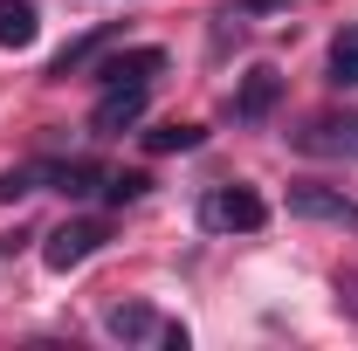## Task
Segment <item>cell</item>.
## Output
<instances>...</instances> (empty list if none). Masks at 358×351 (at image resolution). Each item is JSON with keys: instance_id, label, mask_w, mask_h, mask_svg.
Instances as JSON below:
<instances>
[{"instance_id": "6da1fadb", "label": "cell", "mask_w": 358, "mask_h": 351, "mask_svg": "<svg viewBox=\"0 0 358 351\" xmlns=\"http://www.w3.org/2000/svg\"><path fill=\"white\" fill-rule=\"evenodd\" d=\"M268 220V200L255 186H207V200H200V227L207 234H255Z\"/></svg>"}, {"instance_id": "7a4b0ae2", "label": "cell", "mask_w": 358, "mask_h": 351, "mask_svg": "<svg viewBox=\"0 0 358 351\" xmlns=\"http://www.w3.org/2000/svg\"><path fill=\"white\" fill-rule=\"evenodd\" d=\"M103 241H110V227H103V220H62V227L42 241V262L55 268V275H69V268H83Z\"/></svg>"}, {"instance_id": "3957f363", "label": "cell", "mask_w": 358, "mask_h": 351, "mask_svg": "<svg viewBox=\"0 0 358 351\" xmlns=\"http://www.w3.org/2000/svg\"><path fill=\"white\" fill-rule=\"evenodd\" d=\"M289 214H303V220H324V227H352L358 234V200L352 193H338V186H289Z\"/></svg>"}, {"instance_id": "277c9868", "label": "cell", "mask_w": 358, "mask_h": 351, "mask_svg": "<svg viewBox=\"0 0 358 351\" xmlns=\"http://www.w3.org/2000/svg\"><path fill=\"white\" fill-rule=\"evenodd\" d=\"M138 117H145V83H103L96 110H90V131L110 138V131H124V124H138Z\"/></svg>"}, {"instance_id": "5b68a950", "label": "cell", "mask_w": 358, "mask_h": 351, "mask_svg": "<svg viewBox=\"0 0 358 351\" xmlns=\"http://www.w3.org/2000/svg\"><path fill=\"white\" fill-rule=\"evenodd\" d=\"M275 103H282V76H275V69H248L241 89H234V117H241V124H262Z\"/></svg>"}, {"instance_id": "8992f818", "label": "cell", "mask_w": 358, "mask_h": 351, "mask_svg": "<svg viewBox=\"0 0 358 351\" xmlns=\"http://www.w3.org/2000/svg\"><path fill=\"white\" fill-rule=\"evenodd\" d=\"M159 69H166V48H117V55L96 62V83H145Z\"/></svg>"}, {"instance_id": "52a82bcc", "label": "cell", "mask_w": 358, "mask_h": 351, "mask_svg": "<svg viewBox=\"0 0 358 351\" xmlns=\"http://www.w3.org/2000/svg\"><path fill=\"white\" fill-rule=\"evenodd\" d=\"M35 35H42L35 0H0V48H35Z\"/></svg>"}, {"instance_id": "ba28073f", "label": "cell", "mask_w": 358, "mask_h": 351, "mask_svg": "<svg viewBox=\"0 0 358 351\" xmlns=\"http://www.w3.org/2000/svg\"><path fill=\"white\" fill-rule=\"evenodd\" d=\"M296 145H303V152H338V159H358V117H352V124H310Z\"/></svg>"}, {"instance_id": "9c48e42d", "label": "cell", "mask_w": 358, "mask_h": 351, "mask_svg": "<svg viewBox=\"0 0 358 351\" xmlns=\"http://www.w3.org/2000/svg\"><path fill=\"white\" fill-rule=\"evenodd\" d=\"M103 331H110V338H159V317H152L145 303H117L110 317H103Z\"/></svg>"}, {"instance_id": "30bf717a", "label": "cell", "mask_w": 358, "mask_h": 351, "mask_svg": "<svg viewBox=\"0 0 358 351\" xmlns=\"http://www.w3.org/2000/svg\"><path fill=\"white\" fill-rule=\"evenodd\" d=\"M331 83H338V89H358V21L331 42Z\"/></svg>"}, {"instance_id": "8fae6325", "label": "cell", "mask_w": 358, "mask_h": 351, "mask_svg": "<svg viewBox=\"0 0 358 351\" xmlns=\"http://www.w3.org/2000/svg\"><path fill=\"white\" fill-rule=\"evenodd\" d=\"M48 186V159H35V166H7L0 173V200H28V193H42Z\"/></svg>"}, {"instance_id": "7c38bea8", "label": "cell", "mask_w": 358, "mask_h": 351, "mask_svg": "<svg viewBox=\"0 0 358 351\" xmlns=\"http://www.w3.org/2000/svg\"><path fill=\"white\" fill-rule=\"evenodd\" d=\"M200 124H166V131H145V145H152V152H193V145H200Z\"/></svg>"}, {"instance_id": "4fadbf2b", "label": "cell", "mask_w": 358, "mask_h": 351, "mask_svg": "<svg viewBox=\"0 0 358 351\" xmlns=\"http://www.w3.org/2000/svg\"><path fill=\"white\" fill-rule=\"evenodd\" d=\"M145 186H152L145 173H110V179H103V193H110L117 207H124V200H145Z\"/></svg>"}, {"instance_id": "5bb4252c", "label": "cell", "mask_w": 358, "mask_h": 351, "mask_svg": "<svg viewBox=\"0 0 358 351\" xmlns=\"http://www.w3.org/2000/svg\"><path fill=\"white\" fill-rule=\"evenodd\" d=\"M268 7H289V0H241V14H268Z\"/></svg>"}]
</instances>
